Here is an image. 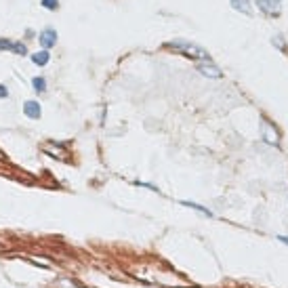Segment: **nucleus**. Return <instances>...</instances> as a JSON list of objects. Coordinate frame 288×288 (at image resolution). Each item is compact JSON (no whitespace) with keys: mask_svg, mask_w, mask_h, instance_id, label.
<instances>
[{"mask_svg":"<svg viewBox=\"0 0 288 288\" xmlns=\"http://www.w3.org/2000/svg\"><path fill=\"white\" fill-rule=\"evenodd\" d=\"M168 48H177L181 55H188L192 59H204V61H211V57L206 55V50L194 44V42H188V40H173V42H168L166 44Z\"/></svg>","mask_w":288,"mask_h":288,"instance_id":"obj_1","label":"nucleus"},{"mask_svg":"<svg viewBox=\"0 0 288 288\" xmlns=\"http://www.w3.org/2000/svg\"><path fill=\"white\" fill-rule=\"evenodd\" d=\"M257 7L269 17H278L282 13V0H257Z\"/></svg>","mask_w":288,"mask_h":288,"instance_id":"obj_2","label":"nucleus"},{"mask_svg":"<svg viewBox=\"0 0 288 288\" xmlns=\"http://www.w3.org/2000/svg\"><path fill=\"white\" fill-rule=\"evenodd\" d=\"M38 40H40V44H42L44 50L53 48V46L57 44V30H53V28L42 30V32H40V36H38Z\"/></svg>","mask_w":288,"mask_h":288,"instance_id":"obj_3","label":"nucleus"},{"mask_svg":"<svg viewBox=\"0 0 288 288\" xmlns=\"http://www.w3.org/2000/svg\"><path fill=\"white\" fill-rule=\"evenodd\" d=\"M261 130H263V139L267 141V143H272V145H278L280 143V133L276 130V126L272 124V122H263L261 124Z\"/></svg>","mask_w":288,"mask_h":288,"instance_id":"obj_4","label":"nucleus"},{"mask_svg":"<svg viewBox=\"0 0 288 288\" xmlns=\"http://www.w3.org/2000/svg\"><path fill=\"white\" fill-rule=\"evenodd\" d=\"M23 114L30 118V120H38V118L42 116V108L38 101H25L23 103Z\"/></svg>","mask_w":288,"mask_h":288,"instance_id":"obj_5","label":"nucleus"},{"mask_svg":"<svg viewBox=\"0 0 288 288\" xmlns=\"http://www.w3.org/2000/svg\"><path fill=\"white\" fill-rule=\"evenodd\" d=\"M198 72H200V74H204V76H208V78H221V76H223L221 70H219L217 65H213L211 61H202V63H198Z\"/></svg>","mask_w":288,"mask_h":288,"instance_id":"obj_6","label":"nucleus"},{"mask_svg":"<svg viewBox=\"0 0 288 288\" xmlns=\"http://www.w3.org/2000/svg\"><path fill=\"white\" fill-rule=\"evenodd\" d=\"M231 7L244 15H252V3L250 0H231Z\"/></svg>","mask_w":288,"mask_h":288,"instance_id":"obj_7","label":"nucleus"},{"mask_svg":"<svg viewBox=\"0 0 288 288\" xmlns=\"http://www.w3.org/2000/svg\"><path fill=\"white\" fill-rule=\"evenodd\" d=\"M48 59H50V53L48 50H36V53H32V61L36 63V65H40V67H44L46 63H48Z\"/></svg>","mask_w":288,"mask_h":288,"instance_id":"obj_8","label":"nucleus"},{"mask_svg":"<svg viewBox=\"0 0 288 288\" xmlns=\"http://www.w3.org/2000/svg\"><path fill=\"white\" fill-rule=\"evenodd\" d=\"M32 87H34V91H36V93H44L46 91V80L42 76H36L32 80Z\"/></svg>","mask_w":288,"mask_h":288,"instance_id":"obj_9","label":"nucleus"},{"mask_svg":"<svg viewBox=\"0 0 288 288\" xmlns=\"http://www.w3.org/2000/svg\"><path fill=\"white\" fill-rule=\"evenodd\" d=\"M181 204H183V206H188V208H194V211H198V213H202V215H206V217H213V213H211L208 208L196 204V202H181Z\"/></svg>","mask_w":288,"mask_h":288,"instance_id":"obj_10","label":"nucleus"},{"mask_svg":"<svg viewBox=\"0 0 288 288\" xmlns=\"http://www.w3.org/2000/svg\"><path fill=\"white\" fill-rule=\"evenodd\" d=\"M13 53L17 55H28V46L23 42H13Z\"/></svg>","mask_w":288,"mask_h":288,"instance_id":"obj_11","label":"nucleus"},{"mask_svg":"<svg viewBox=\"0 0 288 288\" xmlns=\"http://www.w3.org/2000/svg\"><path fill=\"white\" fill-rule=\"evenodd\" d=\"M0 50H13V40L0 38Z\"/></svg>","mask_w":288,"mask_h":288,"instance_id":"obj_12","label":"nucleus"},{"mask_svg":"<svg viewBox=\"0 0 288 288\" xmlns=\"http://www.w3.org/2000/svg\"><path fill=\"white\" fill-rule=\"evenodd\" d=\"M42 7L44 9H50V11H55L59 7V0H42Z\"/></svg>","mask_w":288,"mask_h":288,"instance_id":"obj_13","label":"nucleus"},{"mask_svg":"<svg viewBox=\"0 0 288 288\" xmlns=\"http://www.w3.org/2000/svg\"><path fill=\"white\" fill-rule=\"evenodd\" d=\"M7 97H9L7 87H5V84H0V99H7Z\"/></svg>","mask_w":288,"mask_h":288,"instance_id":"obj_14","label":"nucleus"},{"mask_svg":"<svg viewBox=\"0 0 288 288\" xmlns=\"http://www.w3.org/2000/svg\"><path fill=\"white\" fill-rule=\"evenodd\" d=\"M278 240H280L282 244H286V246H288V235H278Z\"/></svg>","mask_w":288,"mask_h":288,"instance_id":"obj_15","label":"nucleus"}]
</instances>
